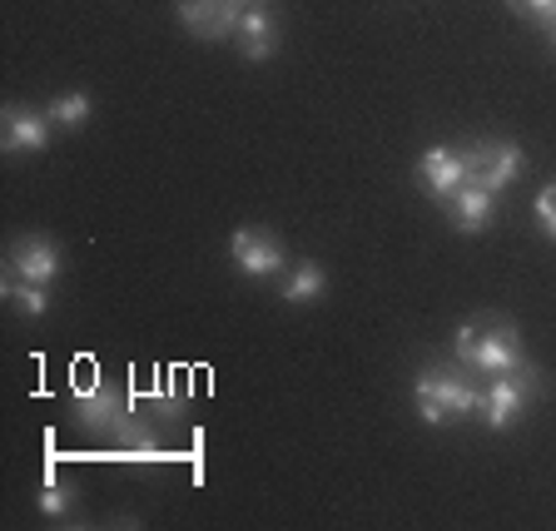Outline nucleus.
Segmentation results:
<instances>
[{
  "instance_id": "nucleus-14",
  "label": "nucleus",
  "mask_w": 556,
  "mask_h": 531,
  "mask_svg": "<svg viewBox=\"0 0 556 531\" xmlns=\"http://www.w3.org/2000/svg\"><path fill=\"white\" fill-rule=\"evenodd\" d=\"M0 293H5V299L15 303V308L25 313V318H46L50 313V289L46 283H30V278H0Z\"/></svg>"
},
{
  "instance_id": "nucleus-11",
  "label": "nucleus",
  "mask_w": 556,
  "mask_h": 531,
  "mask_svg": "<svg viewBox=\"0 0 556 531\" xmlns=\"http://www.w3.org/2000/svg\"><path fill=\"white\" fill-rule=\"evenodd\" d=\"M442 214H447V224L457 233H482L492 224V214H497V194H486L482 185H463L452 199H442Z\"/></svg>"
},
{
  "instance_id": "nucleus-12",
  "label": "nucleus",
  "mask_w": 556,
  "mask_h": 531,
  "mask_svg": "<svg viewBox=\"0 0 556 531\" xmlns=\"http://www.w3.org/2000/svg\"><path fill=\"white\" fill-rule=\"evenodd\" d=\"M239 55L243 60H268L278 50V21H274V5H254V11H243L239 21Z\"/></svg>"
},
{
  "instance_id": "nucleus-4",
  "label": "nucleus",
  "mask_w": 556,
  "mask_h": 531,
  "mask_svg": "<svg viewBox=\"0 0 556 531\" xmlns=\"http://www.w3.org/2000/svg\"><path fill=\"white\" fill-rule=\"evenodd\" d=\"M463 164H467V185H482L486 194H502V189H511L521 179L527 154L517 144H507V139H472V144H463Z\"/></svg>"
},
{
  "instance_id": "nucleus-8",
  "label": "nucleus",
  "mask_w": 556,
  "mask_h": 531,
  "mask_svg": "<svg viewBox=\"0 0 556 531\" xmlns=\"http://www.w3.org/2000/svg\"><path fill=\"white\" fill-rule=\"evenodd\" d=\"M55 139V119L40 115V110H25V104H5L0 110V144L5 154H40Z\"/></svg>"
},
{
  "instance_id": "nucleus-6",
  "label": "nucleus",
  "mask_w": 556,
  "mask_h": 531,
  "mask_svg": "<svg viewBox=\"0 0 556 531\" xmlns=\"http://www.w3.org/2000/svg\"><path fill=\"white\" fill-rule=\"evenodd\" d=\"M60 268H65V254H60V243L50 233H21L11 243V254H5V274L11 278H30V283H55Z\"/></svg>"
},
{
  "instance_id": "nucleus-2",
  "label": "nucleus",
  "mask_w": 556,
  "mask_h": 531,
  "mask_svg": "<svg viewBox=\"0 0 556 531\" xmlns=\"http://www.w3.org/2000/svg\"><path fill=\"white\" fill-rule=\"evenodd\" d=\"M452 358L467 363V368L486 372V378H497V372H511L527 353H521V333L511 318L502 313H482V318H467L452 338Z\"/></svg>"
},
{
  "instance_id": "nucleus-13",
  "label": "nucleus",
  "mask_w": 556,
  "mask_h": 531,
  "mask_svg": "<svg viewBox=\"0 0 556 531\" xmlns=\"http://www.w3.org/2000/svg\"><path fill=\"white\" fill-rule=\"evenodd\" d=\"M110 442H115L125 457H154V452H160V447H154V428L135 413V407H129L115 428H110Z\"/></svg>"
},
{
  "instance_id": "nucleus-1",
  "label": "nucleus",
  "mask_w": 556,
  "mask_h": 531,
  "mask_svg": "<svg viewBox=\"0 0 556 531\" xmlns=\"http://www.w3.org/2000/svg\"><path fill=\"white\" fill-rule=\"evenodd\" d=\"M482 397L486 388L477 382V368H467V363H422L417 368L413 403L428 428L457 422V417H482Z\"/></svg>"
},
{
  "instance_id": "nucleus-10",
  "label": "nucleus",
  "mask_w": 556,
  "mask_h": 531,
  "mask_svg": "<svg viewBox=\"0 0 556 531\" xmlns=\"http://www.w3.org/2000/svg\"><path fill=\"white\" fill-rule=\"evenodd\" d=\"M125 413H129V397L119 393V388H110V382H94V388L75 393V417H80L90 432H104V438H110V428H115Z\"/></svg>"
},
{
  "instance_id": "nucleus-5",
  "label": "nucleus",
  "mask_w": 556,
  "mask_h": 531,
  "mask_svg": "<svg viewBox=\"0 0 556 531\" xmlns=\"http://www.w3.org/2000/svg\"><path fill=\"white\" fill-rule=\"evenodd\" d=\"M174 11L185 21V30L204 46H219V40H233L243 21L239 0H174Z\"/></svg>"
},
{
  "instance_id": "nucleus-15",
  "label": "nucleus",
  "mask_w": 556,
  "mask_h": 531,
  "mask_svg": "<svg viewBox=\"0 0 556 531\" xmlns=\"http://www.w3.org/2000/svg\"><path fill=\"white\" fill-rule=\"evenodd\" d=\"M328 293V274L318 264H293V274L283 278V303H313Z\"/></svg>"
},
{
  "instance_id": "nucleus-21",
  "label": "nucleus",
  "mask_w": 556,
  "mask_h": 531,
  "mask_svg": "<svg viewBox=\"0 0 556 531\" xmlns=\"http://www.w3.org/2000/svg\"><path fill=\"white\" fill-rule=\"evenodd\" d=\"M546 35H552V50H556V21H552V30H546Z\"/></svg>"
},
{
  "instance_id": "nucleus-18",
  "label": "nucleus",
  "mask_w": 556,
  "mask_h": 531,
  "mask_svg": "<svg viewBox=\"0 0 556 531\" xmlns=\"http://www.w3.org/2000/svg\"><path fill=\"white\" fill-rule=\"evenodd\" d=\"M532 214H536V224H542L546 239H556V179L532 199Z\"/></svg>"
},
{
  "instance_id": "nucleus-20",
  "label": "nucleus",
  "mask_w": 556,
  "mask_h": 531,
  "mask_svg": "<svg viewBox=\"0 0 556 531\" xmlns=\"http://www.w3.org/2000/svg\"><path fill=\"white\" fill-rule=\"evenodd\" d=\"M243 11H254V5H274V0H239Z\"/></svg>"
},
{
  "instance_id": "nucleus-3",
  "label": "nucleus",
  "mask_w": 556,
  "mask_h": 531,
  "mask_svg": "<svg viewBox=\"0 0 556 531\" xmlns=\"http://www.w3.org/2000/svg\"><path fill=\"white\" fill-rule=\"evenodd\" d=\"M546 393V378L532 358H521L511 372H497V378L486 382V397H482V422L492 432H507L536 397Z\"/></svg>"
},
{
  "instance_id": "nucleus-17",
  "label": "nucleus",
  "mask_w": 556,
  "mask_h": 531,
  "mask_svg": "<svg viewBox=\"0 0 556 531\" xmlns=\"http://www.w3.org/2000/svg\"><path fill=\"white\" fill-rule=\"evenodd\" d=\"M511 11H517L521 21H532L536 30H552V21H556V0H517Z\"/></svg>"
},
{
  "instance_id": "nucleus-19",
  "label": "nucleus",
  "mask_w": 556,
  "mask_h": 531,
  "mask_svg": "<svg viewBox=\"0 0 556 531\" xmlns=\"http://www.w3.org/2000/svg\"><path fill=\"white\" fill-rule=\"evenodd\" d=\"M35 502H40V511H46V517H65V507H70V497L60 492L55 477H46V486H40V497H35Z\"/></svg>"
},
{
  "instance_id": "nucleus-9",
  "label": "nucleus",
  "mask_w": 556,
  "mask_h": 531,
  "mask_svg": "<svg viewBox=\"0 0 556 531\" xmlns=\"http://www.w3.org/2000/svg\"><path fill=\"white\" fill-rule=\"evenodd\" d=\"M417 185L428 189L432 199H452L457 189L467 185V164H463V150H452V144H432V150L417 154Z\"/></svg>"
},
{
  "instance_id": "nucleus-7",
  "label": "nucleus",
  "mask_w": 556,
  "mask_h": 531,
  "mask_svg": "<svg viewBox=\"0 0 556 531\" xmlns=\"http://www.w3.org/2000/svg\"><path fill=\"white\" fill-rule=\"evenodd\" d=\"M229 258L239 264L243 278H274V274H283V264H289V249H283V239L268 229H239L229 239Z\"/></svg>"
},
{
  "instance_id": "nucleus-16",
  "label": "nucleus",
  "mask_w": 556,
  "mask_h": 531,
  "mask_svg": "<svg viewBox=\"0 0 556 531\" xmlns=\"http://www.w3.org/2000/svg\"><path fill=\"white\" fill-rule=\"evenodd\" d=\"M46 115L55 119V129H85L90 125V115H94V100L90 94H60Z\"/></svg>"
}]
</instances>
